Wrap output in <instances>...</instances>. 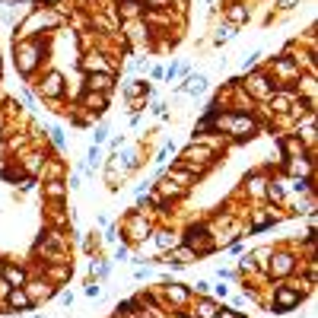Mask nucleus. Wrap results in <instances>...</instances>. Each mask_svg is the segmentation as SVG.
I'll return each instance as SVG.
<instances>
[{
    "label": "nucleus",
    "instance_id": "obj_21",
    "mask_svg": "<svg viewBox=\"0 0 318 318\" xmlns=\"http://www.w3.org/2000/svg\"><path fill=\"white\" fill-rule=\"evenodd\" d=\"M48 191H51V197H64V188H61V182H51V188H48Z\"/></svg>",
    "mask_w": 318,
    "mask_h": 318
},
{
    "label": "nucleus",
    "instance_id": "obj_17",
    "mask_svg": "<svg viewBox=\"0 0 318 318\" xmlns=\"http://www.w3.org/2000/svg\"><path fill=\"white\" fill-rule=\"evenodd\" d=\"M41 293L51 296V287H48V283H32V296H41ZM32 296H29V299H32Z\"/></svg>",
    "mask_w": 318,
    "mask_h": 318
},
{
    "label": "nucleus",
    "instance_id": "obj_5",
    "mask_svg": "<svg viewBox=\"0 0 318 318\" xmlns=\"http://www.w3.org/2000/svg\"><path fill=\"white\" fill-rule=\"evenodd\" d=\"M274 261H277V264H271V274H277V277H283V274L293 271V258H290V255H277Z\"/></svg>",
    "mask_w": 318,
    "mask_h": 318
},
{
    "label": "nucleus",
    "instance_id": "obj_24",
    "mask_svg": "<svg viewBox=\"0 0 318 318\" xmlns=\"http://www.w3.org/2000/svg\"><path fill=\"white\" fill-rule=\"evenodd\" d=\"M153 6H156V10H162V6H169V0H150Z\"/></svg>",
    "mask_w": 318,
    "mask_h": 318
},
{
    "label": "nucleus",
    "instance_id": "obj_16",
    "mask_svg": "<svg viewBox=\"0 0 318 318\" xmlns=\"http://www.w3.org/2000/svg\"><path fill=\"white\" fill-rule=\"evenodd\" d=\"M229 38H236V25H223L217 35V41H229Z\"/></svg>",
    "mask_w": 318,
    "mask_h": 318
},
{
    "label": "nucleus",
    "instance_id": "obj_15",
    "mask_svg": "<svg viewBox=\"0 0 318 318\" xmlns=\"http://www.w3.org/2000/svg\"><path fill=\"white\" fill-rule=\"evenodd\" d=\"M45 89H48V92H61V76L51 73V76H48V83H45Z\"/></svg>",
    "mask_w": 318,
    "mask_h": 318
},
{
    "label": "nucleus",
    "instance_id": "obj_7",
    "mask_svg": "<svg viewBox=\"0 0 318 318\" xmlns=\"http://www.w3.org/2000/svg\"><path fill=\"white\" fill-rule=\"evenodd\" d=\"M89 89H102V92H108L111 89V76L108 73H89Z\"/></svg>",
    "mask_w": 318,
    "mask_h": 318
},
{
    "label": "nucleus",
    "instance_id": "obj_12",
    "mask_svg": "<svg viewBox=\"0 0 318 318\" xmlns=\"http://www.w3.org/2000/svg\"><path fill=\"white\" fill-rule=\"evenodd\" d=\"M166 293H169L172 303H178V306H182L185 299H188V290H185V287H172V283H169V287H166Z\"/></svg>",
    "mask_w": 318,
    "mask_h": 318
},
{
    "label": "nucleus",
    "instance_id": "obj_14",
    "mask_svg": "<svg viewBox=\"0 0 318 318\" xmlns=\"http://www.w3.org/2000/svg\"><path fill=\"white\" fill-rule=\"evenodd\" d=\"M86 70H102V73H105V61H102L99 54H89V57H86Z\"/></svg>",
    "mask_w": 318,
    "mask_h": 318
},
{
    "label": "nucleus",
    "instance_id": "obj_4",
    "mask_svg": "<svg viewBox=\"0 0 318 318\" xmlns=\"http://www.w3.org/2000/svg\"><path fill=\"white\" fill-rule=\"evenodd\" d=\"M217 312H220V309H217L213 299H201V303L194 306V315L197 318H217Z\"/></svg>",
    "mask_w": 318,
    "mask_h": 318
},
{
    "label": "nucleus",
    "instance_id": "obj_25",
    "mask_svg": "<svg viewBox=\"0 0 318 318\" xmlns=\"http://www.w3.org/2000/svg\"><path fill=\"white\" fill-rule=\"evenodd\" d=\"M217 318H242V315H236V312H217Z\"/></svg>",
    "mask_w": 318,
    "mask_h": 318
},
{
    "label": "nucleus",
    "instance_id": "obj_2",
    "mask_svg": "<svg viewBox=\"0 0 318 318\" xmlns=\"http://www.w3.org/2000/svg\"><path fill=\"white\" fill-rule=\"evenodd\" d=\"M6 303H10V309H29L32 299H29V293H25L22 287H13L10 296H6Z\"/></svg>",
    "mask_w": 318,
    "mask_h": 318
},
{
    "label": "nucleus",
    "instance_id": "obj_19",
    "mask_svg": "<svg viewBox=\"0 0 318 318\" xmlns=\"http://www.w3.org/2000/svg\"><path fill=\"white\" fill-rule=\"evenodd\" d=\"M51 140H54V143H57V147H61V150L67 147V140H64V131H61V127H54V131H51Z\"/></svg>",
    "mask_w": 318,
    "mask_h": 318
},
{
    "label": "nucleus",
    "instance_id": "obj_6",
    "mask_svg": "<svg viewBox=\"0 0 318 318\" xmlns=\"http://www.w3.org/2000/svg\"><path fill=\"white\" fill-rule=\"evenodd\" d=\"M229 127H233V134H239L242 137L245 131L252 134L255 131V124H252V118H242V115H236V118H229Z\"/></svg>",
    "mask_w": 318,
    "mask_h": 318
},
{
    "label": "nucleus",
    "instance_id": "obj_9",
    "mask_svg": "<svg viewBox=\"0 0 318 318\" xmlns=\"http://www.w3.org/2000/svg\"><path fill=\"white\" fill-rule=\"evenodd\" d=\"M172 261H178V264H188V261H194V252L191 248H172Z\"/></svg>",
    "mask_w": 318,
    "mask_h": 318
},
{
    "label": "nucleus",
    "instance_id": "obj_23",
    "mask_svg": "<svg viewBox=\"0 0 318 318\" xmlns=\"http://www.w3.org/2000/svg\"><path fill=\"white\" fill-rule=\"evenodd\" d=\"M277 70H280V73H293V64H290V61H280Z\"/></svg>",
    "mask_w": 318,
    "mask_h": 318
},
{
    "label": "nucleus",
    "instance_id": "obj_18",
    "mask_svg": "<svg viewBox=\"0 0 318 318\" xmlns=\"http://www.w3.org/2000/svg\"><path fill=\"white\" fill-rule=\"evenodd\" d=\"M268 197H271V201H283V185H271L268 188Z\"/></svg>",
    "mask_w": 318,
    "mask_h": 318
},
{
    "label": "nucleus",
    "instance_id": "obj_10",
    "mask_svg": "<svg viewBox=\"0 0 318 318\" xmlns=\"http://www.w3.org/2000/svg\"><path fill=\"white\" fill-rule=\"evenodd\" d=\"M204 86H207V80H204V76H188L182 89H188V92H204Z\"/></svg>",
    "mask_w": 318,
    "mask_h": 318
},
{
    "label": "nucleus",
    "instance_id": "obj_8",
    "mask_svg": "<svg viewBox=\"0 0 318 318\" xmlns=\"http://www.w3.org/2000/svg\"><path fill=\"white\" fill-rule=\"evenodd\" d=\"M245 19H248V10H245L242 3H233V6H229V22H233V25L245 22Z\"/></svg>",
    "mask_w": 318,
    "mask_h": 318
},
{
    "label": "nucleus",
    "instance_id": "obj_22",
    "mask_svg": "<svg viewBox=\"0 0 318 318\" xmlns=\"http://www.w3.org/2000/svg\"><path fill=\"white\" fill-rule=\"evenodd\" d=\"M89 162H92V166H99V162H102V153H99V147H92V150H89Z\"/></svg>",
    "mask_w": 318,
    "mask_h": 318
},
{
    "label": "nucleus",
    "instance_id": "obj_20",
    "mask_svg": "<svg viewBox=\"0 0 318 318\" xmlns=\"http://www.w3.org/2000/svg\"><path fill=\"white\" fill-rule=\"evenodd\" d=\"M159 188H162L166 194H172V197H178V194H182V188H175V185H172V178H169V182H162Z\"/></svg>",
    "mask_w": 318,
    "mask_h": 318
},
{
    "label": "nucleus",
    "instance_id": "obj_13",
    "mask_svg": "<svg viewBox=\"0 0 318 318\" xmlns=\"http://www.w3.org/2000/svg\"><path fill=\"white\" fill-rule=\"evenodd\" d=\"M156 245H159V248H175L178 239L172 236V233H159V236H156Z\"/></svg>",
    "mask_w": 318,
    "mask_h": 318
},
{
    "label": "nucleus",
    "instance_id": "obj_1",
    "mask_svg": "<svg viewBox=\"0 0 318 318\" xmlns=\"http://www.w3.org/2000/svg\"><path fill=\"white\" fill-rule=\"evenodd\" d=\"M299 290H293V287H277V293H274V309L277 312H290L293 306H299Z\"/></svg>",
    "mask_w": 318,
    "mask_h": 318
},
{
    "label": "nucleus",
    "instance_id": "obj_11",
    "mask_svg": "<svg viewBox=\"0 0 318 318\" xmlns=\"http://www.w3.org/2000/svg\"><path fill=\"white\" fill-rule=\"evenodd\" d=\"M271 105H274V111H287V105H290V92H274V96H271Z\"/></svg>",
    "mask_w": 318,
    "mask_h": 318
},
{
    "label": "nucleus",
    "instance_id": "obj_3",
    "mask_svg": "<svg viewBox=\"0 0 318 318\" xmlns=\"http://www.w3.org/2000/svg\"><path fill=\"white\" fill-rule=\"evenodd\" d=\"M3 277H6L10 287H22V283H25V271L16 268V264H6V268H3Z\"/></svg>",
    "mask_w": 318,
    "mask_h": 318
}]
</instances>
